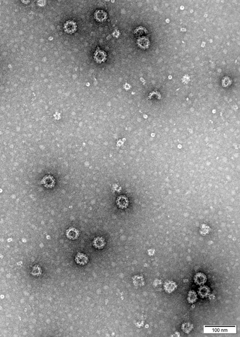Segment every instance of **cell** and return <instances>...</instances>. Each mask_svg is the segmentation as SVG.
I'll return each instance as SVG.
<instances>
[{"label": "cell", "instance_id": "1", "mask_svg": "<svg viewBox=\"0 0 240 337\" xmlns=\"http://www.w3.org/2000/svg\"><path fill=\"white\" fill-rule=\"evenodd\" d=\"M107 55L106 52L98 48L94 54V59L97 63H101L104 62L106 60Z\"/></svg>", "mask_w": 240, "mask_h": 337}, {"label": "cell", "instance_id": "2", "mask_svg": "<svg viewBox=\"0 0 240 337\" xmlns=\"http://www.w3.org/2000/svg\"><path fill=\"white\" fill-rule=\"evenodd\" d=\"M64 31L68 34H72L76 31L77 25L73 21H67L64 24Z\"/></svg>", "mask_w": 240, "mask_h": 337}, {"label": "cell", "instance_id": "3", "mask_svg": "<svg viewBox=\"0 0 240 337\" xmlns=\"http://www.w3.org/2000/svg\"><path fill=\"white\" fill-rule=\"evenodd\" d=\"M75 261L77 262V263L80 265H84L87 263L88 258L83 253H78L75 258Z\"/></svg>", "mask_w": 240, "mask_h": 337}, {"label": "cell", "instance_id": "4", "mask_svg": "<svg viewBox=\"0 0 240 337\" xmlns=\"http://www.w3.org/2000/svg\"><path fill=\"white\" fill-rule=\"evenodd\" d=\"M95 18L98 21L102 22L107 18V14L104 11L98 10L95 11Z\"/></svg>", "mask_w": 240, "mask_h": 337}, {"label": "cell", "instance_id": "5", "mask_svg": "<svg viewBox=\"0 0 240 337\" xmlns=\"http://www.w3.org/2000/svg\"><path fill=\"white\" fill-rule=\"evenodd\" d=\"M105 244H106V242H105L104 239L102 238L98 237V238H95V240L93 241V245L96 248H97L98 249H102V248L104 247Z\"/></svg>", "mask_w": 240, "mask_h": 337}, {"label": "cell", "instance_id": "6", "mask_svg": "<svg viewBox=\"0 0 240 337\" xmlns=\"http://www.w3.org/2000/svg\"><path fill=\"white\" fill-rule=\"evenodd\" d=\"M78 232L77 230L75 229L72 228L70 230H69L67 231V235L68 238H70V239H74V238H77V237L78 236Z\"/></svg>", "mask_w": 240, "mask_h": 337}, {"label": "cell", "instance_id": "7", "mask_svg": "<svg viewBox=\"0 0 240 337\" xmlns=\"http://www.w3.org/2000/svg\"><path fill=\"white\" fill-rule=\"evenodd\" d=\"M137 41H138V44L141 47H142V45H143L142 48H147V47H148L149 44V41L148 39H147L145 37L141 38L140 39H139Z\"/></svg>", "mask_w": 240, "mask_h": 337}, {"label": "cell", "instance_id": "8", "mask_svg": "<svg viewBox=\"0 0 240 337\" xmlns=\"http://www.w3.org/2000/svg\"><path fill=\"white\" fill-rule=\"evenodd\" d=\"M177 287L175 284L172 282H168L165 284V288L166 291L168 292H172L173 290H174L175 288Z\"/></svg>", "mask_w": 240, "mask_h": 337}]
</instances>
